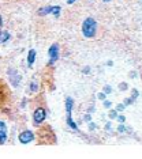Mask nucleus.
<instances>
[{
    "label": "nucleus",
    "instance_id": "nucleus-1",
    "mask_svg": "<svg viewBox=\"0 0 142 159\" xmlns=\"http://www.w3.org/2000/svg\"><path fill=\"white\" fill-rule=\"evenodd\" d=\"M96 29H97V23H96V21L93 18H88L82 25V33L88 38H92L93 35L96 34Z\"/></svg>",
    "mask_w": 142,
    "mask_h": 159
},
{
    "label": "nucleus",
    "instance_id": "nucleus-2",
    "mask_svg": "<svg viewBox=\"0 0 142 159\" xmlns=\"http://www.w3.org/2000/svg\"><path fill=\"white\" fill-rule=\"evenodd\" d=\"M71 107H73V99L71 98H67L66 99V110H67V124L70 125L73 129H77V124L73 121L71 118Z\"/></svg>",
    "mask_w": 142,
    "mask_h": 159
},
{
    "label": "nucleus",
    "instance_id": "nucleus-3",
    "mask_svg": "<svg viewBox=\"0 0 142 159\" xmlns=\"http://www.w3.org/2000/svg\"><path fill=\"white\" fill-rule=\"evenodd\" d=\"M49 64H53V63L56 61L57 59H59V46H57L56 44L52 45V46L49 48Z\"/></svg>",
    "mask_w": 142,
    "mask_h": 159
},
{
    "label": "nucleus",
    "instance_id": "nucleus-4",
    "mask_svg": "<svg viewBox=\"0 0 142 159\" xmlns=\"http://www.w3.org/2000/svg\"><path fill=\"white\" fill-rule=\"evenodd\" d=\"M45 110L42 109V107H39V109L34 112V114H33V120H34V122L36 124H40V122H42L44 121V118H45Z\"/></svg>",
    "mask_w": 142,
    "mask_h": 159
},
{
    "label": "nucleus",
    "instance_id": "nucleus-5",
    "mask_svg": "<svg viewBox=\"0 0 142 159\" xmlns=\"http://www.w3.org/2000/svg\"><path fill=\"white\" fill-rule=\"evenodd\" d=\"M33 139H34V135H33V132H30V131H25V132H22L21 135H19V141L23 143V144L32 141Z\"/></svg>",
    "mask_w": 142,
    "mask_h": 159
},
{
    "label": "nucleus",
    "instance_id": "nucleus-6",
    "mask_svg": "<svg viewBox=\"0 0 142 159\" xmlns=\"http://www.w3.org/2000/svg\"><path fill=\"white\" fill-rule=\"evenodd\" d=\"M7 139V128L3 121H0V144H3Z\"/></svg>",
    "mask_w": 142,
    "mask_h": 159
},
{
    "label": "nucleus",
    "instance_id": "nucleus-7",
    "mask_svg": "<svg viewBox=\"0 0 142 159\" xmlns=\"http://www.w3.org/2000/svg\"><path fill=\"white\" fill-rule=\"evenodd\" d=\"M34 59H36V50L32 49V50L29 52V56H27V65H29V67H33Z\"/></svg>",
    "mask_w": 142,
    "mask_h": 159
},
{
    "label": "nucleus",
    "instance_id": "nucleus-8",
    "mask_svg": "<svg viewBox=\"0 0 142 159\" xmlns=\"http://www.w3.org/2000/svg\"><path fill=\"white\" fill-rule=\"evenodd\" d=\"M10 40V33L8 31H0V44L6 42Z\"/></svg>",
    "mask_w": 142,
    "mask_h": 159
},
{
    "label": "nucleus",
    "instance_id": "nucleus-9",
    "mask_svg": "<svg viewBox=\"0 0 142 159\" xmlns=\"http://www.w3.org/2000/svg\"><path fill=\"white\" fill-rule=\"evenodd\" d=\"M52 11V7H45V8H41L39 11V14L40 15H47V14H49V12Z\"/></svg>",
    "mask_w": 142,
    "mask_h": 159
},
{
    "label": "nucleus",
    "instance_id": "nucleus-10",
    "mask_svg": "<svg viewBox=\"0 0 142 159\" xmlns=\"http://www.w3.org/2000/svg\"><path fill=\"white\" fill-rule=\"evenodd\" d=\"M51 12L57 18V16H59V14H60V7H52V11H51Z\"/></svg>",
    "mask_w": 142,
    "mask_h": 159
},
{
    "label": "nucleus",
    "instance_id": "nucleus-11",
    "mask_svg": "<svg viewBox=\"0 0 142 159\" xmlns=\"http://www.w3.org/2000/svg\"><path fill=\"white\" fill-rule=\"evenodd\" d=\"M30 90H32V91H37V86H36V83H32V86H30Z\"/></svg>",
    "mask_w": 142,
    "mask_h": 159
},
{
    "label": "nucleus",
    "instance_id": "nucleus-12",
    "mask_svg": "<svg viewBox=\"0 0 142 159\" xmlns=\"http://www.w3.org/2000/svg\"><path fill=\"white\" fill-rule=\"evenodd\" d=\"M98 98H100V99H105V93H100V94H98Z\"/></svg>",
    "mask_w": 142,
    "mask_h": 159
},
{
    "label": "nucleus",
    "instance_id": "nucleus-13",
    "mask_svg": "<svg viewBox=\"0 0 142 159\" xmlns=\"http://www.w3.org/2000/svg\"><path fill=\"white\" fill-rule=\"evenodd\" d=\"M104 91H105V93H111V91H112V90H111V87H108V86H105V87H104Z\"/></svg>",
    "mask_w": 142,
    "mask_h": 159
},
{
    "label": "nucleus",
    "instance_id": "nucleus-14",
    "mask_svg": "<svg viewBox=\"0 0 142 159\" xmlns=\"http://www.w3.org/2000/svg\"><path fill=\"white\" fill-rule=\"evenodd\" d=\"M116 118L119 120V122H123V121H124V117H123V116H119V117H116Z\"/></svg>",
    "mask_w": 142,
    "mask_h": 159
},
{
    "label": "nucleus",
    "instance_id": "nucleus-15",
    "mask_svg": "<svg viewBox=\"0 0 142 159\" xmlns=\"http://www.w3.org/2000/svg\"><path fill=\"white\" fill-rule=\"evenodd\" d=\"M104 106H105V107H110V106H111V102H108V101H105V102H104Z\"/></svg>",
    "mask_w": 142,
    "mask_h": 159
},
{
    "label": "nucleus",
    "instance_id": "nucleus-16",
    "mask_svg": "<svg viewBox=\"0 0 142 159\" xmlns=\"http://www.w3.org/2000/svg\"><path fill=\"white\" fill-rule=\"evenodd\" d=\"M119 132H124V127H123V125H119Z\"/></svg>",
    "mask_w": 142,
    "mask_h": 159
},
{
    "label": "nucleus",
    "instance_id": "nucleus-17",
    "mask_svg": "<svg viewBox=\"0 0 142 159\" xmlns=\"http://www.w3.org/2000/svg\"><path fill=\"white\" fill-rule=\"evenodd\" d=\"M116 117V112L113 110V112H111V118H115Z\"/></svg>",
    "mask_w": 142,
    "mask_h": 159
},
{
    "label": "nucleus",
    "instance_id": "nucleus-18",
    "mask_svg": "<svg viewBox=\"0 0 142 159\" xmlns=\"http://www.w3.org/2000/svg\"><path fill=\"white\" fill-rule=\"evenodd\" d=\"M123 107H124L123 105H119L118 107H116V110H118V112H119V110H123Z\"/></svg>",
    "mask_w": 142,
    "mask_h": 159
},
{
    "label": "nucleus",
    "instance_id": "nucleus-19",
    "mask_svg": "<svg viewBox=\"0 0 142 159\" xmlns=\"http://www.w3.org/2000/svg\"><path fill=\"white\" fill-rule=\"evenodd\" d=\"M85 121H90V116H85Z\"/></svg>",
    "mask_w": 142,
    "mask_h": 159
},
{
    "label": "nucleus",
    "instance_id": "nucleus-20",
    "mask_svg": "<svg viewBox=\"0 0 142 159\" xmlns=\"http://www.w3.org/2000/svg\"><path fill=\"white\" fill-rule=\"evenodd\" d=\"M122 90H126V83H122Z\"/></svg>",
    "mask_w": 142,
    "mask_h": 159
},
{
    "label": "nucleus",
    "instance_id": "nucleus-21",
    "mask_svg": "<svg viewBox=\"0 0 142 159\" xmlns=\"http://www.w3.org/2000/svg\"><path fill=\"white\" fill-rule=\"evenodd\" d=\"M74 1H75V0H67V3H68V4H73Z\"/></svg>",
    "mask_w": 142,
    "mask_h": 159
},
{
    "label": "nucleus",
    "instance_id": "nucleus-22",
    "mask_svg": "<svg viewBox=\"0 0 142 159\" xmlns=\"http://www.w3.org/2000/svg\"><path fill=\"white\" fill-rule=\"evenodd\" d=\"M2 25H3V21H2V16H0V27H2Z\"/></svg>",
    "mask_w": 142,
    "mask_h": 159
},
{
    "label": "nucleus",
    "instance_id": "nucleus-23",
    "mask_svg": "<svg viewBox=\"0 0 142 159\" xmlns=\"http://www.w3.org/2000/svg\"><path fill=\"white\" fill-rule=\"evenodd\" d=\"M104 1H110V0H104Z\"/></svg>",
    "mask_w": 142,
    "mask_h": 159
}]
</instances>
